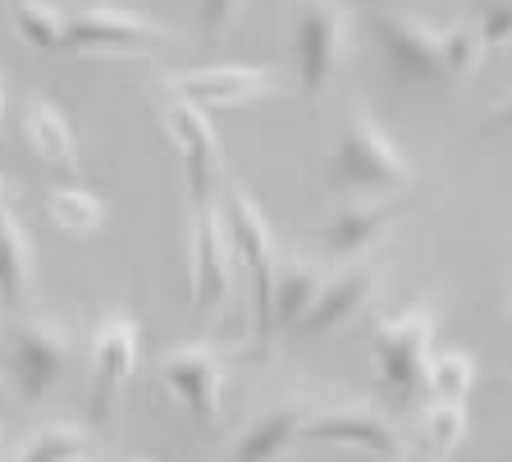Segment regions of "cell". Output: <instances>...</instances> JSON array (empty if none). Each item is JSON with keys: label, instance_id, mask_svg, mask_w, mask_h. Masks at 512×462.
Instances as JSON below:
<instances>
[{"label": "cell", "instance_id": "35", "mask_svg": "<svg viewBox=\"0 0 512 462\" xmlns=\"http://www.w3.org/2000/svg\"><path fill=\"white\" fill-rule=\"evenodd\" d=\"M78 462H87V458H78Z\"/></svg>", "mask_w": 512, "mask_h": 462}, {"label": "cell", "instance_id": "22", "mask_svg": "<svg viewBox=\"0 0 512 462\" xmlns=\"http://www.w3.org/2000/svg\"><path fill=\"white\" fill-rule=\"evenodd\" d=\"M46 215H51V225L69 238H87L96 229L106 225V206L101 197L78 188V183H64V188H51L46 193Z\"/></svg>", "mask_w": 512, "mask_h": 462}, {"label": "cell", "instance_id": "32", "mask_svg": "<svg viewBox=\"0 0 512 462\" xmlns=\"http://www.w3.org/2000/svg\"><path fill=\"white\" fill-rule=\"evenodd\" d=\"M5 206H10V202H5V183H0V211H5Z\"/></svg>", "mask_w": 512, "mask_h": 462}, {"label": "cell", "instance_id": "15", "mask_svg": "<svg viewBox=\"0 0 512 462\" xmlns=\"http://www.w3.org/2000/svg\"><path fill=\"white\" fill-rule=\"evenodd\" d=\"M380 293V270L371 261H343L325 275L320 284L316 302H311V312L302 316V325L293 334H330V330H343L352 316H362L366 307L375 302Z\"/></svg>", "mask_w": 512, "mask_h": 462}, {"label": "cell", "instance_id": "2", "mask_svg": "<svg viewBox=\"0 0 512 462\" xmlns=\"http://www.w3.org/2000/svg\"><path fill=\"white\" fill-rule=\"evenodd\" d=\"M220 206H224V225L234 238V261L238 275L247 280V312H252V339L261 353H270L275 339V280H279V243L270 234V220L261 211L252 193L238 179L224 174L220 183Z\"/></svg>", "mask_w": 512, "mask_h": 462}, {"label": "cell", "instance_id": "5", "mask_svg": "<svg viewBox=\"0 0 512 462\" xmlns=\"http://www.w3.org/2000/svg\"><path fill=\"white\" fill-rule=\"evenodd\" d=\"M366 28L384 69L398 83H453L448 74V23L412 10H366Z\"/></svg>", "mask_w": 512, "mask_h": 462}, {"label": "cell", "instance_id": "29", "mask_svg": "<svg viewBox=\"0 0 512 462\" xmlns=\"http://www.w3.org/2000/svg\"><path fill=\"white\" fill-rule=\"evenodd\" d=\"M394 462H435V458H426L421 449H412V444H407V453H403V458H394Z\"/></svg>", "mask_w": 512, "mask_h": 462}, {"label": "cell", "instance_id": "26", "mask_svg": "<svg viewBox=\"0 0 512 462\" xmlns=\"http://www.w3.org/2000/svg\"><path fill=\"white\" fill-rule=\"evenodd\" d=\"M243 10H247V0H197V23H202V37H211V42L229 37Z\"/></svg>", "mask_w": 512, "mask_h": 462}, {"label": "cell", "instance_id": "7", "mask_svg": "<svg viewBox=\"0 0 512 462\" xmlns=\"http://www.w3.org/2000/svg\"><path fill=\"white\" fill-rule=\"evenodd\" d=\"M183 243H188V302L192 312H211L229 302L238 261H234V238L224 225L220 193L192 202L188 225H183Z\"/></svg>", "mask_w": 512, "mask_h": 462}, {"label": "cell", "instance_id": "11", "mask_svg": "<svg viewBox=\"0 0 512 462\" xmlns=\"http://www.w3.org/2000/svg\"><path fill=\"white\" fill-rule=\"evenodd\" d=\"M174 33L160 19L138 10H119V5H83L64 23V46L74 55H96V51H156L170 46Z\"/></svg>", "mask_w": 512, "mask_h": 462}, {"label": "cell", "instance_id": "17", "mask_svg": "<svg viewBox=\"0 0 512 462\" xmlns=\"http://www.w3.org/2000/svg\"><path fill=\"white\" fill-rule=\"evenodd\" d=\"M19 133H23V142H28V151L46 165V170L69 174V179L78 174V138H74V124H69V115H64V110L55 106L51 97H28V101H23V110H19Z\"/></svg>", "mask_w": 512, "mask_h": 462}, {"label": "cell", "instance_id": "19", "mask_svg": "<svg viewBox=\"0 0 512 462\" xmlns=\"http://www.w3.org/2000/svg\"><path fill=\"white\" fill-rule=\"evenodd\" d=\"M330 266L311 257H284L279 261V280H275V334L279 330H298L302 316L311 312L320 284H325Z\"/></svg>", "mask_w": 512, "mask_h": 462}, {"label": "cell", "instance_id": "23", "mask_svg": "<svg viewBox=\"0 0 512 462\" xmlns=\"http://www.w3.org/2000/svg\"><path fill=\"white\" fill-rule=\"evenodd\" d=\"M87 458V430L74 421H46L5 462H78Z\"/></svg>", "mask_w": 512, "mask_h": 462}, {"label": "cell", "instance_id": "13", "mask_svg": "<svg viewBox=\"0 0 512 462\" xmlns=\"http://www.w3.org/2000/svg\"><path fill=\"white\" fill-rule=\"evenodd\" d=\"M298 440L307 444H348V449H366L380 458H403V430L375 403H343V408H325V412H307Z\"/></svg>", "mask_w": 512, "mask_h": 462}, {"label": "cell", "instance_id": "31", "mask_svg": "<svg viewBox=\"0 0 512 462\" xmlns=\"http://www.w3.org/2000/svg\"><path fill=\"white\" fill-rule=\"evenodd\" d=\"M0 462H5V421H0Z\"/></svg>", "mask_w": 512, "mask_h": 462}, {"label": "cell", "instance_id": "20", "mask_svg": "<svg viewBox=\"0 0 512 462\" xmlns=\"http://www.w3.org/2000/svg\"><path fill=\"white\" fill-rule=\"evenodd\" d=\"M421 389H426L435 403H462V408H467L471 389H476V362H471L467 348H430Z\"/></svg>", "mask_w": 512, "mask_h": 462}, {"label": "cell", "instance_id": "8", "mask_svg": "<svg viewBox=\"0 0 512 462\" xmlns=\"http://www.w3.org/2000/svg\"><path fill=\"white\" fill-rule=\"evenodd\" d=\"M142 362V325L128 307H106L101 321L92 325V339H87V371H92V394H87V408L92 421H110L119 394L128 389V380L138 376Z\"/></svg>", "mask_w": 512, "mask_h": 462}, {"label": "cell", "instance_id": "10", "mask_svg": "<svg viewBox=\"0 0 512 462\" xmlns=\"http://www.w3.org/2000/svg\"><path fill=\"white\" fill-rule=\"evenodd\" d=\"M224 380H229V357L215 344H174L160 357V385L170 389V398L197 426L220 421Z\"/></svg>", "mask_w": 512, "mask_h": 462}, {"label": "cell", "instance_id": "1", "mask_svg": "<svg viewBox=\"0 0 512 462\" xmlns=\"http://www.w3.org/2000/svg\"><path fill=\"white\" fill-rule=\"evenodd\" d=\"M325 183L334 193H348V197H398V193H412L416 165L384 133L380 119L357 101V106L343 110L339 142H334L330 161H325Z\"/></svg>", "mask_w": 512, "mask_h": 462}, {"label": "cell", "instance_id": "4", "mask_svg": "<svg viewBox=\"0 0 512 462\" xmlns=\"http://www.w3.org/2000/svg\"><path fill=\"white\" fill-rule=\"evenodd\" d=\"M439 316L430 302H412L398 316H380L371 330V357H375V385L394 408H407L426 376V357L435 348Z\"/></svg>", "mask_w": 512, "mask_h": 462}, {"label": "cell", "instance_id": "18", "mask_svg": "<svg viewBox=\"0 0 512 462\" xmlns=\"http://www.w3.org/2000/svg\"><path fill=\"white\" fill-rule=\"evenodd\" d=\"M302 421H307V408H302V403H279V408L261 412V417L238 435V444L229 449L224 462H279L293 444H298Z\"/></svg>", "mask_w": 512, "mask_h": 462}, {"label": "cell", "instance_id": "25", "mask_svg": "<svg viewBox=\"0 0 512 462\" xmlns=\"http://www.w3.org/2000/svg\"><path fill=\"white\" fill-rule=\"evenodd\" d=\"M476 33L485 51H503L512 46V0H476Z\"/></svg>", "mask_w": 512, "mask_h": 462}, {"label": "cell", "instance_id": "3", "mask_svg": "<svg viewBox=\"0 0 512 462\" xmlns=\"http://www.w3.org/2000/svg\"><path fill=\"white\" fill-rule=\"evenodd\" d=\"M5 366H10V389L23 403H42L74 366V330L51 312L14 316L0 330Z\"/></svg>", "mask_w": 512, "mask_h": 462}, {"label": "cell", "instance_id": "27", "mask_svg": "<svg viewBox=\"0 0 512 462\" xmlns=\"http://www.w3.org/2000/svg\"><path fill=\"white\" fill-rule=\"evenodd\" d=\"M503 129H512V97L499 101V106L485 115V124H480V138H494V133H503Z\"/></svg>", "mask_w": 512, "mask_h": 462}, {"label": "cell", "instance_id": "6", "mask_svg": "<svg viewBox=\"0 0 512 462\" xmlns=\"http://www.w3.org/2000/svg\"><path fill=\"white\" fill-rule=\"evenodd\" d=\"M352 46V14L343 0H298L293 5V74H298L302 97H320L339 78Z\"/></svg>", "mask_w": 512, "mask_h": 462}, {"label": "cell", "instance_id": "9", "mask_svg": "<svg viewBox=\"0 0 512 462\" xmlns=\"http://www.w3.org/2000/svg\"><path fill=\"white\" fill-rule=\"evenodd\" d=\"M160 133L170 138V147L179 151L183 161V179H188V197L202 202V197H215L224 183V151H220V133H215L211 110L183 101L179 92L165 87V97L156 106Z\"/></svg>", "mask_w": 512, "mask_h": 462}, {"label": "cell", "instance_id": "30", "mask_svg": "<svg viewBox=\"0 0 512 462\" xmlns=\"http://www.w3.org/2000/svg\"><path fill=\"white\" fill-rule=\"evenodd\" d=\"M5 398H10V385H5V380H0V408H5Z\"/></svg>", "mask_w": 512, "mask_h": 462}, {"label": "cell", "instance_id": "16", "mask_svg": "<svg viewBox=\"0 0 512 462\" xmlns=\"http://www.w3.org/2000/svg\"><path fill=\"white\" fill-rule=\"evenodd\" d=\"M32 302H37V252L23 220L5 206L0 211V312L14 321L32 312Z\"/></svg>", "mask_w": 512, "mask_h": 462}, {"label": "cell", "instance_id": "14", "mask_svg": "<svg viewBox=\"0 0 512 462\" xmlns=\"http://www.w3.org/2000/svg\"><path fill=\"white\" fill-rule=\"evenodd\" d=\"M407 215V193L398 197H348L339 211L325 220L320 229V248L330 261H362V252H371L389 229Z\"/></svg>", "mask_w": 512, "mask_h": 462}, {"label": "cell", "instance_id": "28", "mask_svg": "<svg viewBox=\"0 0 512 462\" xmlns=\"http://www.w3.org/2000/svg\"><path fill=\"white\" fill-rule=\"evenodd\" d=\"M343 5H348V10H352V5H366V10H389L394 0H343Z\"/></svg>", "mask_w": 512, "mask_h": 462}, {"label": "cell", "instance_id": "33", "mask_svg": "<svg viewBox=\"0 0 512 462\" xmlns=\"http://www.w3.org/2000/svg\"><path fill=\"white\" fill-rule=\"evenodd\" d=\"M0 115H5V83H0Z\"/></svg>", "mask_w": 512, "mask_h": 462}, {"label": "cell", "instance_id": "21", "mask_svg": "<svg viewBox=\"0 0 512 462\" xmlns=\"http://www.w3.org/2000/svg\"><path fill=\"white\" fill-rule=\"evenodd\" d=\"M462 440H467V408H462V403H435V398H430L426 408H421V417H416L412 449H421L426 458L444 462Z\"/></svg>", "mask_w": 512, "mask_h": 462}, {"label": "cell", "instance_id": "34", "mask_svg": "<svg viewBox=\"0 0 512 462\" xmlns=\"http://www.w3.org/2000/svg\"><path fill=\"white\" fill-rule=\"evenodd\" d=\"M133 462H151V458H133Z\"/></svg>", "mask_w": 512, "mask_h": 462}, {"label": "cell", "instance_id": "24", "mask_svg": "<svg viewBox=\"0 0 512 462\" xmlns=\"http://www.w3.org/2000/svg\"><path fill=\"white\" fill-rule=\"evenodd\" d=\"M14 33H19L23 46H32V51H60L64 46V23H69V14L55 10L51 0H14Z\"/></svg>", "mask_w": 512, "mask_h": 462}, {"label": "cell", "instance_id": "12", "mask_svg": "<svg viewBox=\"0 0 512 462\" xmlns=\"http://www.w3.org/2000/svg\"><path fill=\"white\" fill-rule=\"evenodd\" d=\"M160 87L202 110H243L256 101H275L279 74L270 65H197L183 74H160Z\"/></svg>", "mask_w": 512, "mask_h": 462}]
</instances>
